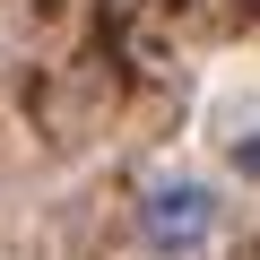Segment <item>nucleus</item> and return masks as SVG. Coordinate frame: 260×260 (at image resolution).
Masks as SVG:
<instances>
[{
	"label": "nucleus",
	"mask_w": 260,
	"mask_h": 260,
	"mask_svg": "<svg viewBox=\"0 0 260 260\" xmlns=\"http://www.w3.org/2000/svg\"><path fill=\"white\" fill-rule=\"evenodd\" d=\"M217 225H225V208H217V191L191 182V174H165V182L139 191V243H148L156 260H200V251L217 243Z\"/></svg>",
	"instance_id": "f257e3e1"
}]
</instances>
